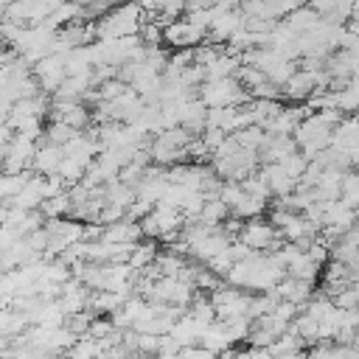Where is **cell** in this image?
<instances>
[{"label":"cell","instance_id":"cell-10","mask_svg":"<svg viewBox=\"0 0 359 359\" xmlns=\"http://www.w3.org/2000/svg\"><path fill=\"white\" fill-rule=\"evenodd\" d=\"M73 135H79L73 126H67L65 121H59V118H53V121H48V126L42 129V135L36 137V140H48V143H56V146H65Z\"/></svg>","mask_w":359,"mask_h":359},{"label":"cell","instance_id":"cell-6","mask_svg":"<svg viewBox=\"0 0 359 359\" xmlns=\"http://www.w3.org/2000/svg\"><path fill=\"white\" fill-rule=\"evenodd\" d=\"M275 292H278L280 300H289V303H294V306L303 309L314 289H311L309 280H300V278H294V275H283V278L275 283Z\"/></svg>","mask_w":359,"mask_h":359},{"label":"cell","instance_id":"cell-5","mask_svg":"<svg viewBox=\"0 0 359 359\" xmlns=\"http://www.w3.org/2000/svg\"><path fill=\"white\" fill-rule=\"evenodd\" d=\"M62 157H65L62 146L48 143V140H36V151L31 157V168H34V174H53L59 168Z\"/></svg>","mask_w":359,"mask_h":359},{"label":"cell","instance_id":"cell-9","mask_svg":"<svg viewBox=\"0 0 359 359\" xmlns=\"http://www.w3.org/2000/svg\"><path fill=\"white\" fill-rule=\"evenodd\" d=\"M205 126L222 129L224 135H230V132L238 126V107H208Z\"/></svg>","mask_w":359,"mask_h":359},{"label":"cell","instance_id":"cell-4","mask_svg":"<svg viewBox=\"0 0 359 359\" xmlns=\"http://www.w3.org/2000/svg\"><path fill=\"white\" fill-rule=\"evenodd\" d=\"M98 238L109 241V244H135V241L143 238V233H140V224L135 219L123 216V219H115L109 224H101V236Z\"/></svg>","mask_w":359,"mask_h":359},{"label":"cell","instance_id":"cell-8","mask_svg":"<svg viewBox=\"0 0 359 359\" xmlns=\"http://www.w3.org/2000/svg\"><path fill=\"white\" fill-rule=\"evenodd\" d=\"M205 118H208V107L199 98L180 101V126H185L191 135H199L205 129Z\"/></svg>","mask_w":359,"mask_h":359},{"label":"cell","instance_id":"cell-3","mask_svg":"<svg viewBox=\"0 0 359 359\" xmlns=\"http://www.w3.org/2000/svg\"><path fill=\"white\" fill-rule=\"evenodd\" d=\"M163 42H168L171 48H194L205 42V28L194 25L188 17H174L163 25Z\"/></svg>","mask_w":359,"mask_h":359},{"label":"cell","instance_id":"cell-2","mask_svg":"<svg viewBox=\"0 0 359 359\" xmlns=\"http://www.w3.org/2000/svg\"><path fill=\"white\" fill-rule=\"evenodd\" d=\"M238 241H244V244H247L250 250H255V252H272V250H278V247L283 244V236H280L278 227H275L269 219H264V213H261V216L244 219L241 233H238Z\"/></svg>","mask_w":359,"mask_h":359},{"label":"cell","instance_id":"cell-12","mask_svg":"<svg viewBox=\"0 0 359 359\" xmlns=\"http://www.w3.org/2000/svg\"><path fill=\"white\" fill-rule=\"evenodd\" d=\"M3 45H6V42H3V36H0V48H3Z\"/></svg>","mask_w":359,"mask_h":359},{"label":"cell","instance_id":"cell-11","mask_svg":"<svg viewBox=\"0 0 359 359\" xmlns=\"http://www.w3.org/2000/svg\"><path fill=\"white\" fill-rule=\"evenodd\" d=\"M306 163H309V160H306V157H303L297 149H294V151H289V154H283V157L278 160V165H280V168H283V171H286L292 180H297V177L303 174Z\"/></svg>","mask_w":359,"mask_h":359},{"label":"cell","instance_id":"cell-7","mask_svg":"<svg viewBox=\"0 0 359 359\" xmlns=\"http://www.w3.org/2000/svg\"><path fill=\"white\" fill-rule=\"evenodd\" d=\"M280 22L297 36V34H309V31H314L317 28V22H320V14L311 8V6H297V8H292L289 14H283L280 17Z\"/></svg>","mask_w":359,"mask_h":359},{"label":"cell","instance_id":"cell-1","mask_svg":"<svg viewBox=\"0 0 359 359\" xmlns=\"http://www.w3.org/2000/svg\"><path fill=\"white\" fill-rule=\"evenodd\" d=\"M292 137H294V143H297V151H300L306 160H314V154L331 143V123H325L317 112H309V115H303V121L294 126Z\"/></svg>","mask_w":359,"mask_h":359}]
</instances>
